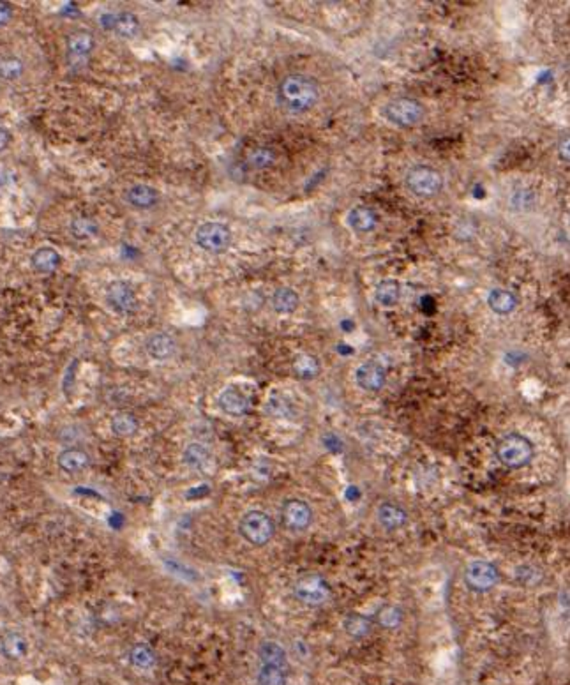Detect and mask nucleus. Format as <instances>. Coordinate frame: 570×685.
Wrapping results in <instances>:
<instances>
[{
  "label": "nucleus",
  "instance_id": "nucleus-34",
  "mask_svg": "<svg viewBox=\"0 0 570 685\" xmlns=\"http://www.w3.org/2000/svg\"><path fill=\"white\" fill-rule=\"evenodd\" d=\"M295 371H297L298 377L302 378H315L319 371V364L315 357L311 356H300L297 360H295Z\"/></svg>",
  "mask_w": 570,
  "mask_h": 685
},
{
  "label": "nucleus",
  "instance_id": "nucleus-14",
  "mask_svg": "<svg viewBox=\"0 0 570 685\" xmlns=\"http://www.w3.org/2000/svg\"><path fill=\"white\" fill-rule=\"evenodd\" d=\"M145 352L154 360H168L175 356L177 343L170 334L156 332L145 341Z\"/></svg>",
  "mask_w": 570,
  "mask_h": 685
},
{
  "label": "nucleus",
  "instance_id": "nucleus-31",
  "mask_svg": "<svg viewBox=\"0 0 570 685\" xmlns=\"http://www.w3.org/2000/svg\"><path fill=\"white\" fill-rule=\"evenodd\" d=\"M23 71H25V65H23L22 58L13 57V55L0 57V78L2 80H16L23 75Z\"/></svg>",
  "mask_w": 570,
  "mask_h": 685
},
{
  "label": "nucleus",
  "instance_id": "nucleus-33",
  "mask_svg": "<svg viewBox=\"0 0 570 685\" xmlns=\"http://www.w3.org/2000/svg\"><path fill=\"white\" fill-rule=\"evenodd\" d=\"M345 629L352 638H364L369 634L371 622L362 615H350L345 620Z\"/></svg>",
  "mask_w": 570,
  "mask_h": 685
},
{
  "label": "nucleus",
  "instance_id": "nucleus-3",
  "mask_svg": "<svg viewBox=\"0 0 570 685\" xmlns=\"http://www.w3.org/2000/svg\"><path fill=\"white\" fill-rule=\"evenodd\" d=\"M533 445L526 436L517 433H510L498 441L496 447V458L505 465L507 468H523L533 460Z\"/></svg>",
  "mask_w": 570,
  "mask_h": 685
},
{
  "label": "nucleus",
  "instance_id": "nucleus-1",
  "mask_svg": "<svg viewBox=\"0 0 570 685\" xmlns=\"http://www.w3.org/2000/svg\"><path fill=\"white\" fill-rule=\"evenodd\" d=\"M319 101V85L316 78L302 73L288 75L277 87V103L286 113L302 115L315 108Z\"/></svg>",
  "mask_w": 570,
  "mask_h": 685
},
{
  "label": "nucleus",
  "instance_id": "nucleus-9",
  "mask_svg": "<svg viewBox=\"0 0 570 685\" xmlns=\"http://www.w3.org/2000/svg\"><path fill=\"white\" fill-rule=\"evenodd\" d=\"M329 585L325 583V579L318 578V576L302 578L295 585V597L309 606H318V604L325 603L329 599Z\"/></svg>",
  "mask_w": 570,
  "mask_h": 685
},
{
  "label": "nucleus",
  "instance_id": "nucleus-24",
  "mask_svg": "<svg viewBox=\"0 0 570 685\" xmlns=\"http://www.w3.org/2000/svg\"><path fill=\"white\" fill-rule=\"evenodd\" d=\"M298 295L291 288H277L272 295V308L279 315H290L297 309Z\"/></svg>",
  "mask_w": 570,
  "mask_h": 685
},
{
  "label": "nucleus",
  "instance_id": "nucleus-37",
  "mask_svg": "<svg viewBox=\"0 0 570 685\" xmlns=\"http://www.w3.org/2000/svg\"><path fill=\"white\" fill-rule=\"evenodd\" d=\"M558 156L562 161L570 163V137H565L558 144Z\"/></svg>",
  "mask_w": 570,
  "mask_h": 685
},
{
  "label": "nucleus",
  "instance_id": "nucleus-20",
  "mask_svg": "<svg viewBox=\"0 0 570 685\" xmlns=\"http://www.w3.org/2000/svg\"><path fill=\"white\" fill-rule=\"evenodd\" d=\"M30 263H32L34 270L39 274H51L61 267L62 258L53 248L50 246H44V248L36 249L30 256Z\"/></svg>",
  "mask_w": 570,
  "mask_h": 685
},
{
  "label": "nucleus",
  "instance_id": "nucleus-39",
  "mask_svg": "<svg viewBox=\"0 0 570 685\" xmlns=\"http://www.w3.org/2000/svg\"><path fill=\"white\" fill-rule=\"evenodd\" d=\"M11 133H9L6 127H0V152L2 151H6V149L9 147V144H11Z\"/></svg>",
  "mask_w": 570,
  "mask_h": 685
},
{
  "label": "nucleus",
  "instance_id": "nucleus-26",
  "mask_svg": "<svg viewBox=\"0 0 570 685\" xmlns=\"http://www.w3.org/2000/svg\"><path fill=\"white\" fill-rule=\"evenodd\" d=\"M260 659H262V664H272V666L284 667V670L288 666L286 652H284L283 646L274 641L263 643L262 648H260Z\"/></svg>",
  "mask_w": 570,
  "mask_h": 685
},
{
  "label": "nucleus",
  "instance_id": "nucleus-15",
  "mask_svg": "<svg viewBox=\"0 0 570 685\" xmlns=\"http://www.w3.org/2000/svg\"><path fill=\"white\" fill-rule=\"evenodd\" d=\"M346 222L355 234H371L378 226V214L371 207H353L346 215Z\"/></svg>",
  "mask_w": 570,
  "mask_h": 685
},
{
  "label": "nucleus",
  "instance_id": "nucleus-28",
  "mask_svg": "<svg viewBox=\"0 0 570 685\" xmlns=\"http://www.w3.org/2000/svg\"><path fill=\"white\" fill-rule=\"evenodd\" d=\"M129 660L138 670H151L156 664V653L148 645H134L129 652Z\"/></svg>",
  "mask_w": 570,
  "mask_h": 685
},
{
  "label": "nucleus",
  "instance_id": "nucleus-5",
  "mask_svg": "<svg viewBox=\"0 0 570 685\" xmlns=\"http://www.w3.org/2000/svg\"><path fill=\"white\" fill-rule=\"evenodd\" d=\"M194 242L198 248L210 255H221L232 244V230L224 222L208 221L203 222L194 232Z\"/></svg>",
  "mask_w": 570,
  "mask_h": 685
},
{
  "label": "nucleus",
  "instance_id": "nucleus-12",
  "mask_svg": "<svg viewBox=\"0 0 570 685\" xmlns=\"http://www.w3.org/2000/svg\"><path fill=\"white\" fill-rule=\"evenodd\" d=\"M219 408L232 417H242L249 412V399L235 385L224 387L217 396Z\"/></svg>",
  "mask_w": 570,
  "mask_h": 685
},
{
  "label": "nucleus",
  "instance_id": "nucleus-23",
  "mask_svg": "<svg viewBox=\"0 0 570 685\" xmlns=\"http://www.w3.org/2000/svg\"><path fill=\"white\" fill-rule=\"evenodd\" d=\"M184 463L189 465L191 468L201 470V468L210 467L212 454H210V451L205 447V445L191 444V445H187L186 451H184Z\"/></svg>",
  "mask_w": 570,
  "mask_h": 685
},
{
  "label": "nucleus",
  "instance_id": "nucleus-8",
  "mask_svg": "<svg viewBox=\"0 0 570 685\" xmlns=\"http://www.w3.org/2000/svg\"><path fill=\"white\" fill-rule=\"evenodd\" d=\"M106 302L119 315H131L137 311L138 298L133 287L122 279L111 281L106 288Z\"/></svg>",
  "mask_w": 570,
  "mask_h": 685
},
{
  "label": "nucleus",
  "instance_id": "nucleus-38",
  "mask_svg": "<svg viewBox=\"0 0 570 685\" xmlns=\"http://www.w3.org/2000/svg\"><path fill=\"white\" fill-rule=\"evenodd\" d=\"M11 18H13L11 4H8V2H0V27L8 25Z\"/></svg>",
  "mask_w": 570,
  "mask_h": 685
},
{
  "label": "nucleus",
  "instance_id": "nucleus-16",
  "mask_svg": "<svg viewBox=\"0 0 570 685\" xmlns=\"http://www.w3.org/2000/svg\"><path fill=\"white\" fill-rule=\"evenodd\" d=\"M126 201L134 208H152L159 201V191L147 184H134L126 189Z\"/></svg>",
  "mask_w": 570,
  "mask_h": 685
},
{
  "label": "nucleus",
  "instance_id": "nucleus-18",
  "mask_svg": "<svg viewBox=\"0 0 570 685\" xmlns=\"http://www.w3.org/2000/svg\"><path fill=\"white\" fill-rule=\"evenodd\" d=\"M90 465V458L83 448L69 447L58 454V467L68 474L83 472Z\"/></svg>",
  "mask_w": 570,
  "mask_h": 685
},
{
  "label": "nucleus",
  "instance_id": "nucleus-11",
  "mask_svg": "<svg viewBox=\"0 0 570 685\" xmlns=\"http://www.w3.org/2000/svg\"><path fill=\"white\" fill-rule=\"evenodd\" d=\"M387 380V373L381 364L374 363V360H367L362 363L355 370V382L360 389L367 392H378L385 385Z\"/></svg>",
  "mask_w": 570,
  "mask_h": 685
},
{
  "label": "nucleus",
  "instance_id": "nucleus-7",
  "mask_svg": "<svg viewBox=\"0 0 570 685\" xmlns=\"http://www.w3.org/2000/svg\"><path fill=\"white\" fill-rule=\"evenodd\" d=\"M498 569L491 562H484V560H475L464 570V582L468 589L475 592H488L498 583Z\"/></svg>",
  "mask_w": 570,
  "mask_h": 685
},
{
  "label": "nucleus",
  "instance_id": "nucleus-36",
  "mask_svg": "<svg viewBox=\"0 0 570 685\" xmlns=\"http://www.w3.org/2000/svg\"><path fill=\"white\" fill-rule=\"evenodd\" d=\"M399 620H401V613L398 610H384V613L380 617V622L384 625H387V627H395L399 624Z\"/></svg>",
  "mask_w": 570,
  "mask_h": 685
},
{
  "label": "nucleus",
  "instance_id": "nucleus-17",
  "mask_svg": "<svg viewBox=\"0 0 570 685\" xmlns=\"http://www.w3.org/2000/svg\"><path fill=\"white\" fill-rule=\"evenodd\" d=\"M488 306L493 313L496 315H510L514 309L517 308V297L514 291L507 290V288H493L491 291L488 294Z\"/></svg>",
  "mask_w": 570,
  "mask_h": 685
},
{
  "label": "nucleus",
  "instance_id": "nucleus-10",
  "mask_svg": "<svg viewBox=\"0 0 570 685\" xmlns=\"http://www.w3.org/2000/svg\"><path fill=\"white\" fill-rule=\"evenodd\" d=\"M312 509L304 500H288L283 507V523L293 532H302L311 524Z\"/></svg>",
  "mask_w": 570,
  "mask_h": 685
},
{
  "label": "nucleus",
  "instance_id": "nucleus-22",
  "mask_svg": "<svg viewBox=\"0 0 570 685\" xmlns=\"http://www.w3.org/2000/svg\"><path fill=\"white\" fill-rule=\"evenodd\" d=\"M401 298V284L395 279H385L374 288V301L381 308H394Z\"/></svg>",
  "mask_w": 570,
  "mask_h": 685
},
{
  "label": "nucleus",
  "instance_id": "nucleus-21",
  "mask_svg": "<svg viewBox=\"0 0 570 685\" xmlns=\"http://www.w3.org/2000/svg\"><path fill=\"white\" fill-rule=\"evenodd\" d=\"M378 523L385 528V530H398V528L405 527L406 520V510L403 507L395 505V503H381L378 507Z\"/></svg>",
  "mask_w": 570,
  "mask_h": 685
},
{
  "label": "nucleus",
  "instance_id": "nucleus-6",
  "mask_svg": "<svg viewBox=\"0 0 570 685\" xmlns=\"http://www.w3.org/2000/svg\"><path fill=\"white\" fill-rule=\"evenodd\" d=\"M241 535L253 546H265L274 537V521L262 510H249L239 524Z\"/></svg>",
  "mask_w": 570,
  "mask_h": 685
},
{
  "label": "nucleus",
  "instance_id": "nucleus-29",
  "mask_svg": "<svg viewBox=\"0 0 570 685\" xmlns=\"http://www.w3.org/2000/svg\"><path fill=\"white\" fill-rule=\"evenodd\" d=\"M258 685H286V670L272 664H262L258 671Z\"/></svg>",
  "mask_w": 570,
  "mask_h": 685
},
{
  "label": "nucleus",
  "instance_id": "nucleus-13",
  "mask_svg": "<svg viewBox=\"0 0 570 685\" xmlns=\"http://www.w3.org/2000/svg\"><path fill=\"white\" fill-rule=\"evenodd\" d=\"M0 653L8 660H22L29 653V641L18 631H6L0 638Z\"/></svg>",
  "mask_w": 570,
  "mask_h": 685
},
{
  "label": "nucleus",
  "instance_id": "nucleus-4",
  "mask_svg": "<svg viewBox=\"0 0 570 685\" xmlns=\"http://www.w3.org/2000/svg\"><path fill=\"white\" fill-rule=\"evenodd\" d=\"M405 184L410 193L419 198H433L443 189V177L436 168L427 165L413 166L405 177Z\"/></svg>",
  "mask_w": 570,
  "mask_h": 685
},
{
  "label": "nucleus",
  "instance_id": "nucleus-35",
  "mask_svg": "<svg viewBox=\"0 0 570 685\" xmlns=\"http://www.w3.org/2000/svg\"><path fill=\"white\" fill-rule=\"evenodd\" d=\"M274 159H276V156H274V152L270 149H256L251 154V158H249V163L255 168H265V166L272 165Z\"/></svg>",
  "mask_w": 570,
  "mask_h": 685
},
{
  "label": "nucleus",
  "instance_id": "nucleus-19",
  "mask_svg": "<svg viewBox=\"0 0 570 685\" xmlns=\"http://www.w3.org/2000/svg\"><path fill=\"white\" fill-rule=\"evenodd\" d=\"M94 46H96V41H94L92 32H89V30H76V32L69 34L68 39H65L69 57H89Z\"/></svg>",
  "mask_w": 570,
  "mask_h": 685
},
{
  "label": "nucleus",
  "instance_id": "nucleus-27",
  "mask_svg": "<svg viewBox=\"0 0 570 685\" xmlns=\"http://www.w3.org/2000/svg\"><path fill=\"white\" fill-rule=\"evenodd\" d=\"M69 230H71V235L78 241H87V239L94 237L99 232V226L94 219L87 218V215H78L71 221L69 225Z\"/></svg>",
  "mask_w": 570,
  "mask_h": 685
},
{
  "label": "nucleus",
  "instance_id": "nucleus-32",
  "mask_svg": "<svg viewBox=\"0 0 570 685\" xmlns=\"http://www.w3.org/2000/svg\"><path fill=\"white\" fill-rule=\"evenodd\" d=\"M267 412L274 417H281V419H286V417L291 415L293 408H291V403L284 398L283 394L279 392H272L269 396V401H267Z\"/></svg>",
  "mask_w": 570,
  "mask_h": 685
},
{
  "label": "nucleus",
  "instance_id": "nucleus-2",
  "mask_svg": "<svg viewBox=\"0 0 570 685\" xmlns=\"http://www.w3.org/2000/svg\"><path fill=\"white\" fill-rule=\"evenodd\" d=\"M381 115L392 126L410 130V127H415L417 124L422 122L426 108L413 97H398V99H392L385 104Z\"/></svg>",
  "mask_w": 570,
  "mask_h": 685
},
{
  "label": "nucleus",
  "instance_id": "nucleus-30",
  "mask_svg": "<svg viewBox=\"0 0 570 685\" xmlns=\"http://www.w3.org/2000/svg\"><path fill=\"white\" fill-rule=\"evenodd\" d=\"M111 431L117 436H131L138 431V420L137 417L131 413H119L111 419Z\"/></svg>",
  "mask_w": 570,
  "mask_h": 685
},
{
  "label": "nucleus",
  "instance_id": "nucleus-25",
  "mask_svg": "<svg viewBox=\"0 0 570 685\" xmlns=\"http://www.w3.org/2000/svg\"><path fill=\"white\" fill-rule=\"evenodd\" d=\"M111 29L115 30L120 37H134L140 30V20L133 15V13H120V15L111 18Z\"/></svg>",
  "mask_w": 570,
  "mask_h": 685
}]
</instances>
